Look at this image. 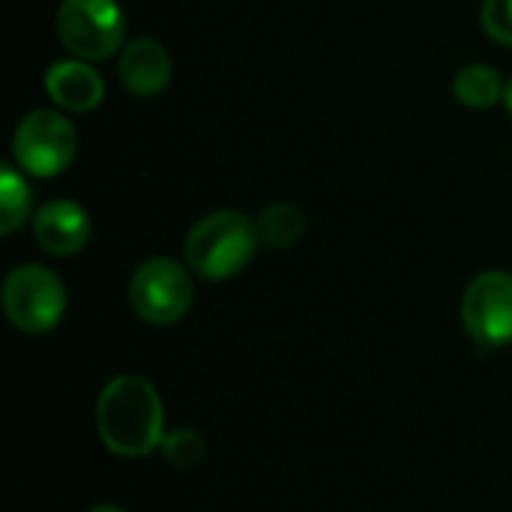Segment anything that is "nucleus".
I'll list each match as a JSON object with an SVG mask.
<instances>
[{"label": "nucleus", "mask_w": 512, "mask_h": 512, "mask_svg": "<svg viewBox=\"0 0 512 512\" xmlns=\"http://www.w3.org/2000/svg\"><path fill=\"white\" fill-rule=\"evenodd\" d=\"M96 429L102 444L123 459H141L165 441V408L156 387L138 375L108 381L96 402Z\"/></svg>", "instance_id": "f257e3e1"}, {"label": "nucleus", "mask_w": 512, "mask_h": 512, "mask_svg": "<svg viewBox=\"0 0 512 512\" xmlns=\"http://www.w3.org/2000/svg\"><path fill=\"white\" fill-rule=\"evenodd\" d=\"M261 237L258 225L237 210H216L204 216L186 237V264L210 279L222 282L237 276L255 258Z\"/></svg>", "instance_id": "f03ea898"}, {"label": "nucleus", "mask_w": 512, "mask_h": 512, "mask_svg": "<svg viewBox=\"0 0 512 512\" xmlns=\"http://www.w3.org/2000/svg\"><path fill=\"white\" fill-rule=\"evenodd\" d=\"M3 309L15 330L48 333L66 315V288L60 276L42 264H21L3 282Z\"/></svg>", "instance_id": "7ed1b4c3"}, {"label": "nucleus", "mask_w": 512, "mask_h": 512, "mask_svg": "<svg viewBox=\"0 0 512 512\" xmlns=\"http://www.w3.org/2000/svg\"><path fill=\"white\" fill-rule=\"evenodd\" d=\"M57 36L72 54L105 60L123 45L126 15L117 0H63L57 9Z\"/></svg>", "instance_id": "20e7f679"}, {"label": "nucleus", "mask_w": 512, "mask_h": 512, "mask_svg": "<svg viewBox=\"0 0 512 512\" xmlns=\"http://www.w3.org/2000/svg\"><path fill=\"white\" fill-rule=\"evenodd\" d=\"M195 300L192 279L183 264L171 258H150L144 261L129 285V303L135 315L153 327L177 324Z\"/></svg>", "instance_id": "39448f33"}, {"label": "nucleus", "mask_w": 512, "mask_h": 512, "mask_svg": "<svg viewBox=\"0 0 512 512\" xmlns=\"http://www.w3.org/2000/svg\"><path fill=\"white\" fill-rule=\"evenodd\" d=\"M12 150L18 165L33 177H57L63 174L78 150V132L75 126L48 108L30 111L12 138Z\"/></svg>", "instance_id": "423d86ee"}, {"label": "nucleus", "mask_w": 512, "mask_h": 512, "mask_svg": "<svg viewBox=\"0 0 512 512\" xmlns=\"http://www.w3.org/2000/svg\"><path fill=\"white\" fill-rule=\"evenodd\" d=\"M462 321L471 339L483 348H504L512 342V273H480L462 300Z\"/></svg>", "instance_id": "0eeeda50"}, {"label": "nucleus", "mask_w": 512, "mask_h": 512, "mask_svg": "<svg viewBox=\"0 0 512 512\" xmlns=\"http://www.w3.org/2000/svg\"><path fill=\"white\" fill-rule=\"evenodd\" d=\"M33 234L45 252L66 258V255H75L87 246L90 219H87L84 207L75 201H51L36 213Z\"/></svg>", "instance_id": "6e6552de"}, {"label": "nucleus", "mask_w": 512, "mask_h": 512, "mask_svg": "<svg viewBox=\"0 0 512 512\" xmlns=\"http://www.w3.org/2000/svg\"><path fill=\"white\" fill-rule=\"evenodd\" d=\"M120 78L123 87L138 99L159 96L171 81V57L165 45L156 39L129 42L120 54Z\"/></svg>", "instance_id": "1a4fd4ad"}, {"label": "nucleus", "mask_w": 512, "mask_h": 512, "mask_svg": "<svg viewBox=\"0 0 512 512\" xmlns=\"http://www.w3.org/2000/svg\"><path fill=\"white\" fill-rule=\"evenodd\" d=\"M48 96L66 111H93L105 96V81L96 69L78 60H60L45 72Z\"/></svg>", "instance_id": "9d476101"}, {"label": "nucleus", "mask_w": 512, "mask_h": 512, "mask_svg": "<svg viewBox=\"0 0 512 512\" xmlns=\"http://www.w3.org/2000/svg\"><path fill=\"white\" fill-rule=\"evenodd\" d=\"M453 96L468 108H492L507 96V84L495 66L471 63L456 72L453 78Z\"/></svg>", "instance_id": "9b49d317"}, {"label": "nucleus", "mask_w": 512, "mask_h": 512, "mask_svg": "<svg viewBox=\"0 0 512 512\" xmlns=\"http://www.w3.org/2000/svg\"><path fill=\"white\" fill-rule=\"evenodd\" d=\"M258 237L264 246L273 249H288L294 246L303 231H306V216L294 207V204H270L261 216H258Z\"/></svg>", "instance_id": "f8f14e48"}, {"label": "nucleus", "mask_w": 512, "mask_h": 512, "mask_svg": "<svg viewBox=\"0 0 512 512\" xmlns=\"http://www.w3.org/2000/svg\"><path fill=\"white\" fill-rule=\"evenodd\" d=\"M30 216V186L24 177L12 168L3 165L0 171V234H15Z\"/></svg>", "instance_id": "ddd939ff"}, {"label": "nucleus", "mask_w": 512, "mask_h": 512, "mask_svg": "<svg viewBox=\"0 0 512 512\" xmlns=\"http://www.w3.org/2000/svg\"><path fill=\"white\" fill-rule=\"evenodd\" d=\"M159 450H162L165 459H168L174 468H180V471L198 468V465L204 462V441H201V435H195V432H189V429H183V432H168Z\"/></svg>", "instance_id": "4468645a"}, {"label": "nucleus", "mask_w": 512, "mask_h": 512, "mask_svg": "<svg viewBox=\"0 0 512 512\" xmlns=\"http://www.w3.org/2000/svg\"><path fill=\"white\" fill-rule=\"evenodd\" d=\"M483 27L495 42L512 48V0H486L483 3Z\"/></svg>", "instance_id": "2eb2a0df"}, {"label": "nucleus", "mask_w": 512, "mask_h": 512, "mask_svg": "<svg viewBox=\"0 0 512 512\" xmlns=\"http://www.w3.org/2000/svg\"><path fill=\"white\" fill-rule=\"evenodd\" d=\"M90 512H126V510H120V507H114V504H102V507H93Z\"/></svg>", "instance_id": "dca6fc26"}, {"label": "nucleus", "mask_w": 512, "mask_h": 512, "mask_svg": "<svg viewBox=\"0 0 512 512\" xmlns=\"http://www.w3.org/2000/svg\"><path fill=\"white\" fill-rule=\"evenodd\" d=\"M504 102H507V108H510V114H512V78H510V84H507V96H504Z\"/></svg>", "instance_id": "f3484780"}]
</instances>
